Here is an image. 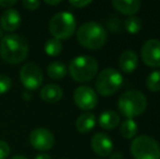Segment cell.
I'll list each match as a JSON object with an SVG mask.
<instances>
[{
	"label": "cell",
	"mask_w": 160,
	"mask_h": 159,
	"mask_svg": "<svg viewBox=\"0 0 160 159\" xmlns=\"http://www.w3.org/2000/svg\"><path fill=\"white\" fill-rule=\"evenodd\" d=\"M45 52L47 53L50 57H56V56H59L62 51V44L61 40L56 39V38H50L46 42L44 46Z\"/></svg>",
	"instance_id": "obj_21"
},
{
	"label": "cell",
	"mask_w": 160,
	"mask_h": 159,
	"mask_svg": "<svg viewBox=\"0 0 160 159\" xmlns=\"http://www.w3.org/2000/svg\"><path fill=\"white\" fill-rule=\"evenodd\" d=\"M121 154H119V153H116V154H113V155L111 156V158L110 159H122V157H121Z\"/></svg>",
	"instance_id": "obj_32"
},
{
	"label": "cell",
	"mask_w": 160,
	"mask_h": 159,
	"mask_svg": "<svg viewBox=\"0 0 160 159\" xmlns=\"http://www.w3.org/2000/svg\"><path fill=\"white\" fill-rule=\"evenodd\" d=\"M107 31L97 22H86L78 27L76 38L86 49L97 50L100 49L107 42Z\"/></svg>",
	"instance_id": "obj_2"
},
{
	"label": "cell",
	"mask_w": 160,
	"mask_h": 159,
	"mask_svg": "<svg viewBox=\"0 0 160 159\" xmlns=\"http://www.w3.org/2000/svg\"><path fill=\"white\" fill-rule=\"evenodd\" d=\"M76 30V20L70 12L63 11L55 14L49 21V32L56 39H68Z\"/></svg>",
	"instance_id": "obj_5"
},
{
	"label": "cell",
	"mask_w": 160,
	"mask_h": 159,
	"mask_svg": "<svg viewBox=\"0 0 160 159\" xmlns=\"http://www.w3.org/2000/svg\"><path fill=\"white\" fill-rule=\"evenodd\" d=\"M30 143L35 149L40 152L49 151L55 145V136L45 127H37L30 134Z\"/></svg>",
	"instance_id": "obj_11"
},
{
	"label": "cell",
	"mask_w": 160,
	"mask_h": 159,
	"mask_svg": "<svg viewBox=\"0 0 160 159\" xmlns=\"http://www.w3.org/2000/svg\"><path fill=\"white\" fill-rule=\"evenodd\" d=\"M12 86V81L6 74H0V95L6 94Z\"/></svg>",
	"instance_id": "obj_24"
},
{
	"label": "cell",
	"mask_w": 160,
	"mask_h": 159,
	"mask_svg": "<svg viewBox=\"0 0 160 159\" xmlns=\"http://www.w3.org/2000/svg\"><path fill=\"white\" fill-rule=\"evenodd\" d=\"M131 154L134 159H160V146L152 136L139 135L131 144Z\"/></svg>",
	"instance_id": "obj_7"
},
{
	"label": "cell",
	"mask_w": 160,
	"mask_h": 159,
	"mask_svg": "<svg viewBox=\"0 0 160 159\" xmlns=\"http://www.w3.org/2000/svg\"><path fill=\"white\" fill-rule=\"evenodd\" d=\"M146 86L150 92H160V71H152L146 80Z\"/></svg>",
	"instance_id": "obj_23"
},
{
	"label": "cell",
	"mask_w": 160,
	"mask_h": 159,
	"mask_svg": "<svg viewBox=\"0 0 160 159\" xmlns=\"http://www.w3.org/2000/svg\"><path fill=\"white\" fill-rule=\"evenodd\" d=\"M98 61L94 57L78 56L70 62L68 71L75 82L86 83L95 79L98 73Z\"/></svg>",
	"instance_id": "obj_4"
},
{
	"label": "cell",
	"mask_w": 160,
	"mask_h": 159,
	"mask_svg": "<svg viewBox=\"0 0 160 159\" xmlns=\"http://www.w3.org/2000/svg\"><path fill=\"white\" fill-rule=\"evenodd\" d=\"M91 146L94 153L97 154L100 157H107L110 156L113 149V143H112L110 136H108L106 133H96L92 137Z\"/></svg>",
	"instance_id": "obj_12"
},
{
	"label": "cell",
	"mask_w": 160,
	"mask_h": 159,
	"mask_svg": "<svg viewBox=\"0 0 160 159\" xmlns=\"http://www.w3.org/2000/svg\"><path fill=\"white\" fill-rule=\"evenodd\" d=\"M137 123L133 119H125L120 125V133L127 140L133 138L137 133Z\"/></svg>",
	"instance_id": "obj_20"
},
{
	"label": "cell",
	"mask_w": 160,
	"mask_h": 159,
	"mask_svg": "<svg viewBox=\"0 0 160 159\" xmlns=\"http://www.w3.org/2000/svg\"><path fill=\"white\" fill-rule=\"evenodd\" d=\"M96 125V117L92 112L82 113L80 117L76 119L75 127L80 133H88L95 127Z\"/></svg>",
	"instance_id": "obj_18"
},
{
	"label": "cell",
	"mask_w": 160,
	"mask_h": 159,
	"mask_svg": "<svg viewBox=\"0 0 160 159\" xmlns=\"http://www.w3.org/2000/svg\"><path fill=\"white\" fill-rule=\"evenodd\" d=\"M10 159H28L25 157V156H22V155H17V156H14V157H12V158H10Z\"/></svg>",
	"instance_id": "obj_33"
},
{
	"label": "cell",
	"mask_w": 160,
	"mask_h": 159,
	"mask_svg": "<svg viewBox=\"0 0 160 159\" xmlns=\"http://www.w3.org/2000/svg\"><path fill=\"white\" fill-rule=\"evenodd\" d=\"M107 23H108V27L111 31H113V32H116L118 30L120 31V20H118L116 17H110L107 21Z\"/></svg>",
	"instance_id": "obj_26"
},
{
	"label": "cell",
	"mask_w": 160,
	"mask_h": 159,
	"mask_svg": "<svg viewBox=\"0 0 160 159\" xmlns=\"http://www.w3.org/2000/svg\"><path fill=\"white\" fill-rule=\"evenodd\" d=\"M98 123L105 130H113L120 124V116L113 110H106L99 116Z\"/></svg>",
	"instance_id": "obj_17"
},
{
	"label": "cell",
	"mask_w": 160,
	"mask_h": 159,
	"mask_svg": "<svg viewBox=\"0 0 160 159\" xmlns=\"http://www.w3.org/2000/svg\"><path fill=\"white\" fill-rule=\"evenodd\" d=\"M69 3L71 4L72 7H74V8L81 9V8H84V7L88 6V4H91L92 1L91 0H70Z\"/></svg>",
	"instance_id": "obj_28"
},
{
	"label": "cell",
	"mask_w": 160,
	"mask_h": 159,
	"mask_svg": "<svg viewBox=\"0 0 160 159\" xmlns=\"http://www.w3.org/2000/svg\"><path fill=\"white\" fill-rule=\"evenodd\" d=\"M34 159H51V158H50V156H49L48 154L42 153V154H38V155L36 156Z\"/></svg>",
	"instance_id": "obj_30"
},
{
	"label": "cell",
	"mask_w": 160,
	"mask_h": 159,
	"mask_svg": "<svg viewBox=\"0 0 160 159\" xmlns=\"http://www.w3.org/2000/svg\"><path fill=\"white\" fill-rule=\"evenodd\" d=\"M138 66V57L134 50H124L119 58V67L125 73H132Z\"/></svg>",
	"instance_id": "obj_14"
},
{
	"label": "cell",
	"mask_w": 160,
	"mask_h": 159,
	"mask_svg": "<svg viewBox=\"0 0 160 159\" xmlns=\"http://www.w3.org/2000/svg\"><path fill=\"white\" fill-rule=\"evenodd\" d=\"M23 6L25 9H28V10L33 11V10H36V9L39 8L40 1H38V0H24Z\"/></svg>",
	"instance_id": "obj_27"
},
{
	"label": "cell",
	"mask_w": 160,
	"mask_h": 159,
	"mask_svg": "<svg viewBox=\"0 0 160 159\" xmlns=\"http://www.w3.org/2000/svg\"><path fill=\"white\" fill-rule=\"evenodd\" d=\"M40 98L47 104H55L61 100L63 96V91L59 85L47 84L40 89Z\"/></svg>",
	"instance_id": "obj_15"
},
{
	"label": "cell",
	"mask_w": 160,
	"mask_h": 159,
	"mask_svg": "<svg viewBox=\"0 0 160 159\" xmlns=\"http://www.w3.org/2000/svg\"><path fill=\"white\" fill-rule=\"evenodd\" d=\"M118 108L120 113L127 119L138 117L147 108L146 96L137 89H128L119 98Z\"/></svg>",
	"instance_id": "obj_3"
},
{
	"label": "cell",
	"mask_w": 160,
	"mask_h": 159,
	"mask_svg": "<svg viewBox=\"0 0 160 159\" xmlns=\"http://www.w3.org/2000/svg\"><path fill=\"white\" fill-rule=\"evenodd\" d=\"M14 4H17L15 0H0V6L6 9V10L7 9H11Z\"/></svg>",
	"instance_id": "obj_29"
},
{
	"label": "cell",
	"mask_w": 160,
	"mask_h": 159,
	"mask_svg": "<svg viewBox=\"0 0 160 159\" xmlns=\"http://www.w3.org/2000/svg\"><path fill=\"white\" fill-rule=\"evenodd\" d=\"M68 69L62 62L55 61L51 62L47 68V73H48L49 77L52 80H61L67 75Z\"/></svg>",
	"instance_id": "obj_19"
},
{
	"label": "cell",
	"mask_w": 160,
	"mask_h": 159,
	"mask_svg": "<svg viewBox=\"0 0 160 159\" xmlns=\"http://www.w3.org/2000/svg\"><path fill=\"white\" fill-rule=\"evenodd\" d=\"M112 6L117 11L128 17L135 15L141 9V2L138 0H113Z\"/></svg>",
	"instance_id": "obj_16"
},
{
	"label": "cell",
	"mask_w": 160,
	"mask_h": 159,
	"mask_svg": "<svg viewBox=\"0 0 160 159\" xmlns=\"http://www.w3.org/2000/svg\"><path fill=\"white\" fill-rule=\"evenodd\" d=\"M45 3L50 4V6H57V4L61 3V1H60V0H55V1H50V0H46V1H45Z\"/></svg>",
	"instance_id": "obj_31"
},
{
	"label": "cell",
	"mask_w": 160,
	"mask_h": 159,
	"mask_svg": "<svg viewBox=\"0 0 160 159\" xmlns=\"http://www.w3.org/2000/svg\"><path fill=\"white\" fill-rule=\"evenodd\" d=\"M21 24V15L15 9H7L0 17V26L7 32H14Z\"/></svg>",
	"instance_id": "obj_13"
},
{
	"label": "cell",
	"mask_w": 160,
	"mask_h": 159,
	"mask_svg": "<svg viewBox=\"0 0 160 159\" xmlns=\"http://www.w3.org/2000/svg\"><path fill=\"white\" fill-rule=\"evenodd\" d=\"M20 80L23 86L28 89L34 91L40 87L44 81V73L36 63L30 62L24 64L20 70Z\"/></svg>",
	"instance_id": "obj_8"
},
{
	"label": "cell",
	"mask_w": 160,
	"mask_h": 159,
	"mask_svg": "<svg viewBox=\"0 0 160 159\" xmlns=\"http://www.w3.org/2000/svg\"><path fill=\"white\" fill-rule=\"evenodd\" d=\"M124 27L130 34L134 35L141 31L142 28V21L139 17L136 15H132V17H128L124 21Z\"/></svg>",
	"instance_id": "obj_22"
},
{
	"label": "cell",
	"mask_w": 160,
	"mask_h": 159,
	"mask_svg": "<svg viewBox=\"0 0 160 159\" xmlns=\"http://www.w3.org/2000/svg\"><path fill=\"white\" fill-rule=\"evenodd\" d=\"M10 146L7 142L0 140V159H7L10 155Z\"/></svg>",
	"instance_id": "obj_25"
},
{
	"label": "cell",
	"mask_w": 160,
	"mask_h": 159,
	"mask_svg": "<svg viewBox=\"0 0 160 159\" xmlns=\"http://www.w3.org/2000/svg\"><path fill=\"white\" fill-rule=\"evenodd\" d=\"M28 55V44L18 34L2 36L0 42V56L7 63L18 64L23 62Z\"/></svg>",
	"instance_id": "obj_1"
},
{
	"label": "cell",
	"mask_w": 160,
	"mask_h": 159,
	"mask_svg": "<svg viewBox=\"0 0 160 159\" xmlns=\"http://www.w3.org/2000/svg\"><path fill=\"white\" fill-rule=\"evenodd\" d=\"M141 59L150 68H160V40L152 38L144 42L141 49Z\"/></svg>",
	"instance_id": "obj_10"
},
{
	"label": "cell",
	"mask_w": 160,
	"mask_h": 159,
	"mask_svg": "<svg viewBox=\"0 0 160 159\" xmlns=\"http://www.w3.org/2000/svg\"><path fill=\"white\" fill-rule=\"evenodd\" d=\"M73 99L75 105L82 110H92L98 104V96L92 87L82 85L74 91Z\"/></svg>",
	"instance_id": "obj_9"
},
{
	"label": "cell",
	"mask_w": 160,
	"mask_h": 159,
	"mask_svg": "<svg viewBox=\"0 0 160 159\" xmlns=\"http://www.w3.org/2000/svg\"><path fill=\"white\" fill-rule=\"evenodd\" d=\"M123 84V77L114 68H107L98 74L95 87L99 95L103 97L113 95L121 88Z\"/></svg>",
	"instance_id": "obj_6"
},
{
	"label": "cell",
	"mask_w": 160,
	"mask_h": 159,
	"mask_svg": "<svg viewBox=\"0 0 160 159\" xmlns=\"http://www.w3.org/2000/svg\"><path fill=\"white\" fill-rule=\"evenodd\" d=\"M0 38H2V32H1V30H0Z\"/></svg>",
	"instance_id": "obj_34"
}]
</instances>
